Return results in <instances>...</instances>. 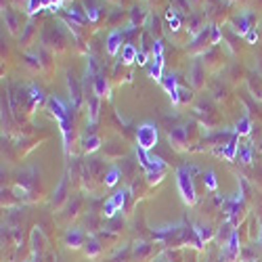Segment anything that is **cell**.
Here are the masks:
<instances>
[{"label": "cell", "mask_w": 262, "mask_h": 262, "mask_svg": "<svg viewBox=\"0 0 262 262\" xmlns=\"http://www.w3.org/2000/svg\"><path fill=\"white\" fill-rule=\"evenodd\" d=\"M5 21H7V26H9V30L15 34L17 32V28H19V24H17V17H15V13L9 9V11H5Z\"/></svg>", "instance_id": "cell-19"}, {"label": "cell", "mask_w": 262, "mask_h": 262, "mask_svg": "<svg viewBox=\"0 0 262 262\" xmlns=\"http://www.w3.org/2000/svg\"><path fill=\"white\" fill-rule=\"evenodd\" d=\"M137 63H139V65H145V63H147V55H145V53H139Z\"/></svg>", "instance_id": "cell-30"}, {"label": "cell", "mask_w": 262, "mask_h": 262, "mask_svg": "<svg viewBox=\"0 0 262 262\" xmlns=\"http://www.w3.org/2000/svg\"><path fill=\"white\" fill-rule=\"evenodd\" d=\"M233 30L239 34V36H246L250 30H252V24H250V17H244V15H237L233 17Z\"/></svg>", "instance_id": "cell-7"}, {"label": "cell", "mask_w": 262, "mask_h": 262, "mask_svg": "<svg viewBox=\"0 0 262 262\" xmlns=\"http://www.w3.org/2000/svg\"><path fill=\"white\" fill-rule=\"evenodd\" d=\"M120 49H122V34L120 32H112L109 38H107V53L112 57H116L120 53Z\"/></svg>", "instance_id": "cell-9"}, {"label": "cell", "mask_w": 262, "mask_h": 262, "mask_svg": "<svg viewBox=\"0 0 262 262\" xmlns=\"http://www.w3.org/2000/svg\"><path fill=\"white\" fill-rule=\"evenodd\" d=\"M114 3H120V0H114Z\"/></svg>", "instance_id": "cell-31"}, {"label": "cell", "mask_w": 262, "mask_h": 262, "mask_svg": "<svg viewBox=\"0 0 262 262\" xmlns=\"http://www.w3.org/2000/svg\"><path fill=\"white\" fill-rule=\"evenodd\" d=\"M158 128L154 126V124H143V126H139V130H137V143H139V147L141 149H145V151H151L156 145H158Z\"/></svg>", "instance_id": "cell-2"}, {"label": "cell", "mask_w": 262, "mask_h": 262, "mask_svg": "<svg viewBox=\"0 0 262 262\" xmlns=\"http://www.w3.org/2000/svg\"><path fill=\"white\" fill-rule=\"evenodd\" d=\"M68 244H70L72 248H82L84 235H82L80 231H70V233H68Z\"/></svg>", "instance_id": "cell-17"}, {"label": "cell", "mask_w": 262, "mask_h": 262, "mask_svg": "<svg viewBox=\"0 0 262 262\" xmlns=\"http://www.w3.org/2000/svg\"><path fill=\"white\" fill-rule=\"evenodd\" d=\"M204 183H206V187H208L210 191H216V189H218V183H216V174H214L212 170H208V172L204 174Z\"/></svg>", "instance_id": "cell-21"}, {"label": "cell", "mask_w": 262, "mask_h": 262, "mask_svg": "<svg viewBox=\"0 0 262 262\" xmlns=\"http://www.w3.org/2000/svg\"><path fill=\"white\" fill-rule=\"evenodd\" d=\"M47 105H49V112L61 122V120H68V112H65V107H63V103L57 99V97H49V101H47Z\"/></svg>", "instance_id": "cell-6"}, {"label": "cell", "mask_w": 262, "mask_h": 262, "mask_svg": "<svg viewBox=\"0 0 262 262\" xmlns=\"http://www.w3.org/2000/svg\"><path fill=\"white\" fill-rule=\"evenodd\" d=\"M162 70H164V53L154 55V65H151V78L162 82V78H164V76H162Z\"/></svg>", "instance_id": "cell-11"}, {"label": "cell", "mask_w": 262, "mask_h": 262, "mask_svg": "<svg viewBox=\"0 0 262 262\" xmlns=\"http://www.w3.org/2000/svg\"><path fill=\"white\" fill-rule=\"evenodd\" d=\"M195 233H198V242H200V246H202L204 242H208V239H212V235H214V231H212L210 227H204V225H198V227H195Z\"/></svg>", "instance_id": "cell-16"}, {"label": "cell", "mask_w": 262, "mask_h": 262, "mask_svg": "<svg viewBox=\"0 0 262 262\" xmlns=\"http://www.w3.org/2000/svg\"><path fill=\"white\" fill-rule=\"evenodd\" d=\"M252 133V122H250V118H242L237 122V126H235V135L237 137H248Z\"/></svg>", "instance_id": "cell-14"}, {"label": "cell", "mask_w": 262, "mask_h": 262, "mask_svg": "<svg viewBox=\"0 0 262 262\" xmlns=\"http://www.w3.org/2000/svg\"><path fill=\"white\" fill-rule=\"evenodd\" d=\"M84 250H86V256H97L101 252V246H99L97 239H89V244H86Z\"/></svg>", "instance_id": "cell-23"}, {"label": "cell", "mask_w": 262, "mask_h": 262, "mask_svg": "<svg viewBox=\"0 0 262 262\" xmlns=\"http://www.w3.org/2000/svg\"><path fill=\"white\" fill-rule=\"evenodd\" d=\"M168 137H170V143L179 149H183L187 145V130L185 128H172L168 133Z\"/></svg>", "instance_id": "cell-8"}, {"label": "cell", "mask_w": 262, "mask_h": 262, "mask_svg": "<svg viewBox=\"0 0 262 262\" xmlns=\"http://www.w3.org/2000/svg\"><path fill=\"white\" fill-rule=\"evenodd\" d=\"M99 99L101 97H97V95L91 97V124H95L99 118Z\"/></svg>", "instance_id": "cell-20"}, {"label": "cell", "mask_w": 262, "mask_h": 262, "mask_svg": "<svg viewBox=\"0 0 262 262\" xmlns=\"http://www.w3.org/2000/svg\"><path fill=\"white\" fill-rule=\"evenodd\" d=\"M137 57H139V51H137L133 45H126V47H124V51H122V63L130 65V63L137 61Z\"/></svg>", "instance_id": "cell-15"}, {"label": "cell", "mask_w": 262, "mask_h": 262, "mask_svg": "<svg viewBox=\"0 0 262 262\" xmlns=\"http://www.w3.org/2000/svg\"><path fill=\"white\" fill-rule=\"evenodd\" d=\"M101 147V139L99 137H84L82 139V149L86 151V154H93V151H97Z\"/></svg>", "instance_id": "cell-13"}, {"label": "cell", "mask_w": 262, "mask_h": 262, "mask_svg": "<svg viewBox=\"0 0 262 262\" xmlns=\"http://www.w3.org/2000/svg\"><path fill=\"white\" fill-rule=\"evenodd\" d=\"M68 84H70V93H72V97H74V107H80V103H82V95H80V84H78V80L70 74V78H68Z\"/></svg>", "instance_id": "cell-12"}, {"label": "cell", "mask_w": 262, "mask_h": 262, "mask_svg": "<svg viewBox=\"0 0 262 262\" xmlns=\"http://www.w3.org/2000/svg\"><path fill=\"white\" fill-rule=\"evenodd\" d=\"M42 7H45V0H28V13H36V11H40Z\"/></svg>", "instance_id": "cell-26"}, {"label": "cell", "mask_w": 262, "mask_h": 262, "mask_svg": "<svg viewBox=\"0 0 262 262\" xmlns=\"http://www.w3.org/2000/svg\"><path fill=\"white\" fill-rule=\"evenodd\" d=\"M162 84H164L166 93L170 95V99H172L174 103H179V86H177V76H172V74L164 76V78H162Z\"/></svg>", "instance_id": "cell-5"}, {"label": "cell", "mask_w": 262, "mask_h": 262, "mask_svg": "<svg viewBox=\"0 0 262 262\" xmlns=\"http://www.w3.org/2000/svg\"><path fill=\"white\" fill-rule=\"evenodd\" d=\"M193 99V91H189V89H179V103H189Z\"/></svg>", "instance_id": "cell-25"}, {"label": "cell", "mask_w": 262, "mask_h": 262, "mask_svg": "<svg viewBox=\"0 0 262 262\" xmlns=\"http://www.w3.org/2000/svg\"><path fill=\"white\" fill-rule=\"evenodd\" d=\"M118 181H120V170L118 168H112V170H109V174L105 177V185L107 187H114Z\"/></svg>", "instance_id": "cell-22"}, {"label": "cell", "mask_w": 262, "mask_h": 262, "mask_svg": "<svg viewBox=\"0 0 262 262\" xmlns=\"http://www.w3.org/2000/svg\"><path fill=\"white\" fill-rule=\"evenodd\" d=\"M237 256H239V233L233 231L231 237H229V244L225 246V258H227L229 262H233Z\"/></svg>", "instance_id": "cell-4"}, {"label": "cell", "mask_w": 262, "mask_h": 262, "mask_svg": "<svg viewBox=\"0 0 262 262\" xmlns=\"http://www.w3.org/2000/svg\"><path fill=\"white\" fill-rule=\"evenodd\" d=\"M177 183H179V191L183 195V202L193 206L198 195H195V185H193V177H191V170L187 166L177 170Z\"/></svg>", "instance_id": "cell-1"}, {"label": "cell", "mask_w": 262, "mask_h": 262, "mask_svg": "<svg viewBox=\"0 0 262 262\" xmlns=\"http://www.w3.org/2000/svg\"><path fill=\"white\" fill-rule=\"evenodd\" d=\"M126 200H128V189H124V191H118L112 200H109L107 204H105V208H103V214L107 216V218H112L118 210H122L124 208V204H126Z\"/></svg>", "instance_id": "cell-3"}, {"label": "cell", "mask_w": 262, "mask_h": 262, "mask_svg": "<svg viewBox=\"0 0 262 262\" xmlns=\"http://www.w3.org/2000/svg\"><path fill=\"white\" fill-rule=\"evenodd\" d=\"M30 99H32V105L40 103V101H42V91L36 89V86H32V89H30Z\"/></svg>", "instance_id": "cell-28"}, {"label": "cell", "mask_w": 262, "mask_h": 262, "mask_svg": "<svg viewBox=\"0 0 262 262\" xmlns=\"http://www.w3.org/2000/svg\"><path fill=\"white\" fill-rule=\"evenodd\" d=\"M164 179V170H151L147 172V181L149 183H160Z\"/></svg>", "instance_id": "cell-24"}, {"label": "cell", "mask_w": 262, "mask_h": 262, "mask_svg": "<svg viewBox=\"0 0 262 262\" xmlns=\"http://www.w3.org/2000/svg\"><path fill=\"white\" fill-rule=\"evenodd\" d=\"M145 15H147L145 9H135V11H133V24H135V26H137V24L141 26L143 19H145Z\"/></svg>", "instance_id": "cell-27"}, {"label": "cell", "mask_w": 262, "mask_h": 262, "mask_svg": "<svg viewBox=\"0 0 262 262\" xmlns=\"http://www.w3.org/2000/svg\"><path fill=\"white\" fill-rule=\"evenodd\" d=\"M246 40H248V42H256V40H258V32H256V28H252V30L246 34Z\"/></svg>", "instance_id": "cell-29"}, {"label": "cell", "mask_w": 262, "mask_h": 262, "mask_svg": "<svg viewBox=\"0 0 262 262\" xmlns=\"http://www.w3.org/2000/svg\"><path fill=\"white\" fill-rule=\"evenodd\" d=\"M82 5L86 9V19L89 21H99L101 17V7L97 3H93V0H82Z\"/></svg>", "instance_id": "cell-10"}, {"label": "cell", "mask_w": 262, "mask_h": 262, "mask_svg": "<svg viewBox=\"0 0 262 262\" xmlns=\"http://www.w3.org/2000/svg\"><path fill=\"white\" fill-rule=\"evenodd\" d=\"M105 93H107V80L101 74H97L95 76V95L97 97H103Z\"/></svg>", "instance_id": "cell-18"}]
</instances>
